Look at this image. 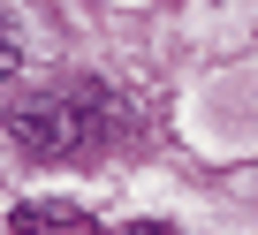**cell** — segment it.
I'll return each mask as SVG.
<instances>
[{
	"mask_svg": "<svg viewBox=\"0 0 258 235\" xmlns=\"http://www.w3.org/2000/svg\"><path fill=\"white\" fill-rule=\"evenodd\" d=\"M99 129H106V99H99L91 84L46 91V99H31L16 122H8V137H16L23 160H76V152L99 144Z\"/></svg>",
	"mask_w": 258,
	"mask_h": 235,
	"instance_id": "cell-1",
	"label": "cell"
},
{
	"mask_svg": "<svg viewBox=\"0 0 258 235\" xmlns=\"http://www.w3.org/2000/svg\"><path fill=\"white\" fill-rule=\"evenodd\" d=\"M8 235H106V227L84 220V212H69V205H16Z\"/></svg>",
	"mask_w": 258,
	"mask_h": 235,
	"instance_id": "cell-2",
	"label": "cell"
},
{
	"mask_svg": "<svg viewBox=\"0 0 258 235\" xmlns=\"http://www.w3.org/2000/svg\"><path fill=\"white\" fill-rule=\"evenodd\" d=\"M8 76H16V23L0 16V84H8Z\"/></svg>",
	"mask_w": 258,
	"mask_h": 235,
	"instance_id": "cell-3",
	"label": "cell"
}]
</instances>
